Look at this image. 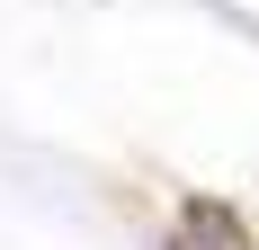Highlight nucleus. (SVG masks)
<instances>
[{
    "mask_svg": "<svg viewBox=\"0 0 259 250\" xmlns=\"http://www.w3.org/2000/svg\"><path fill=\"white\" fill-rule=\"evenodd\" d=\"M188 241H206V250H241V224L224 215V205L197 197V205H188Z\"/></svg>",
    "mask_w": 259,
    "mask_h": 250,
    "instance_id": "1",
    "label": "nucleus"
},
{
    "mask_svg": "<svg viewBox=\"0 0 259 250\" xmlns=\"http://www.w3.org/2000/svg\"><path fill=\"white\" fill-rule=\"evenodd\" d=\"M170 250H206V241H188V232H179V241H170Z\"/></svg>",
    "mask_w": 259,
    "mask_h": 250,
    "instance_id": "2",
    "label": "nucleus"
}]
</instances>
